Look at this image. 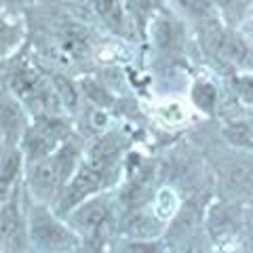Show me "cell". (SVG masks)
<instances>
[{"label":"cell","instance_id":"cell-1","mask_svg":"<svg viewBox=\"0 0 253 253\" xmlns=\"http://www.w3.org/2000/svg\"><path fill=\"white\" fill-rule=\"evenodd\" d=\"M32 239L44 251H63L74 245L72 232L41 209H36L32 215Z\"/></svg>","mask_w":253,"mask_h":253},{"label":"cell","instance_id":"cell-2","mask_svg":"<svg viewBox=\"0 0 253 253\" xmlns=\"http://www.w3.org/2000/svg\"><path fill=\"white\" fill-rule=\"evenodd\" d=\"M110 179H112V175H106V173H99V171L83 165L81 171L76 173V177L72 179V184L68 186L66 194H63L61 205H59L61 211H66L70 207H74V205H78L81 201H84V196L97 192L99 188L110 184Z\"/></svg>","mask_w":253,"mask_h":253},{"label":"cell","instance_id":"cell-3","mask_svg":"<svg viewBox=\"0 0 253 253\" xmlns=\"http://www.w3.org/2000/svg\"><path fill=\"white\" fill-rule=\"evenodd\" d=\"M0 243L4 245V249H9L13 253H21L26 249L19 207L15 201L6 203L2 207V211H0Z\"/></svg>","mask_w":253,"mask_h":253},{"label":"cell","instance_id":"cell-4","mask_svg":"<svg viewBox=\"0 0 253 253\" xmlns=\"http://www.w3.org/2000/svg\"><path fill=\"white\" fill-rule=\"evenodd\" d=\"M63 181L61 173H59V167L55 163V156L51 158H38V161H32V167H30V184L34 188V192L38 196H51L57 186Z\"/></svg>","mask_w":253,"mask_h":253},{"label":"cell","instance_id":"cell-5","mask_svg":"<svg viewBox=\"0 0 253 253\" xmlns=\"http://www.w3.org/2000/svg\"><path fill=\"white\" fill-rule=\"evenodd\" d=\"M61 131L51 123L32 126L26 131V137H23V148L30 156V161H38V158L49 156V152L53 150L55 141L59 139Z\"/></svg>","mask_w":253,"mask_h":253},{"label":"cell","instance_id":"cell-6","mask_svg":"<svg viewBox=\"0 0 253 253\" xmlns=\"http://www.w3.org/2000/svg\"><path fill=\"white\" fill-rule=\"evenodd\" d=\"M118 152H121L118 139L114 135H106L104 139H99L97 144L89 150L86 161L83 165H86V167H91V169L99 171V173H106V175H112Z\"/></svg>","mask_w":253,"mask_h":253},{"label":"cell","instance_id":"cell-7","mask_svg":"<svg viewBox=\"0 0 253 253\" xmlns=\"http://www.w3.org/2000/svg\"><path fill=\"white\" fill-rule=\"evenodd\" d=\"M110 209L104 201H91L86 203L81 211H76L74 221L78 228H83L86 234H99L108 226Z\"/></svg>","mask_w":253,"mask_h":253},{"label":"cell","instance_id":"cell-8","mask_svg":"<svg viewBox=\"0 0 253 253\" xmlns=\"http://www.w3.org/2000/svg\"><path fill=\"white\" fill-rule=\"evenodd\" d=\"M95 11L112 30L123 32L125 28V11L118 0H95Z\"/></svg>","mask_w":253,"mask_h":253},{"label":"cell","instance_id":"cell-9","mask_svg":"<svg viewBox=\"0 0 253 253\" xmlns=\"http://www.w3.org/2000/svg\"><path fill=\"white\" fill-rule=\"evenodd\" d=\"M21 126V108L11 99L0 101V129L6 135H15Z\"/></svg>","mask_w":253,"mask_h":253},{"label":"cell","instance_id":"cell-10","mask_svg":"<svg viewBox=\"0 0 253 253\" xmlns=\"http://www.w3.org/2000/svg\"><path fill=\"white\" fill-rule=\"evenodd\" d=\"M19 167H21V156L17 152H11L4 158L2 167H0V194H4L15 184V179L19 175Z\"/></svg>","mask_w":253,"mask_h":253},{"label":"cell","instance_id":"cell-11","mask_svg":"<svg viewBox=\"0 0 253 253\" xmlns=\"http://www.w3.org/2000/svg\"><path fill=\"white\" fill-rule=\"evenodd\" d=\"M192 99H194V104L199 106L201 110H205V112H211V110L215 108L217 93H215V89H213L209 83H199L194 86V91H192Z\"/></svg>","mask_w":253,"mask_h":253},{"label":"cell","instance_id":"cell-12","mask_svg":"<svg viewBox=\"0 0 253 253\" xmlns=\"http://www.w3.org/2000/svg\"><path fill=\"white\" fill-rule=\"evenodd\" d=\"M55 93L57 97L63 101L66 108H74L76 106V91H74V84L63 76H55Z\"/></svg>","mask_w":253,"mask_h":253},{"label":"cell","instance_id":"cell-13","mask_svg":"<svg viewBox=\"0 0 253 253\" xmlns=\"http://www.w3.org/2000/svg\"><path fill=\"white\" fill-rule=\"evenodd\" d=\"M131 232L135 236H152L158 232L156 228V221L150 219V217H144V215H137L135 219L131 221Z\"/></svg>","mask_w":253,"mask_h":253},{"label":"cell","instance_id":"cell-14","mask_svg":"<svg viewBox=\"0 0 253 253\" xmlns=\"http://www.w3.org/2000/svg\"><path fill=\"white\" fill-rule=\"evenodd\" d=\"M154 41L161 46H169L173 42V26L167 19H158L154 26Z\"/></svg>","mask_w":253,"mask_h":253},{"label":"cell","instance_id":"cell-15","mask_svg":"<svg viewBox=\"0 0 253 253\" xmlns=\"http://www.w3.org/2000/svg\"><path fill=\"white\" fill-rule=\"evenodd\" d=\"M126 4H129V9L135 13L139 19H144L146 15L152 13V9L158 4V0H126Z\"/></svg>","mask_w":253,"mask_h":253},{"label":"cell","instance_id":"cell-16","mask_svg":"<svg viewBox=\"0 0 253 253\" xmlns=\"http://www.w3.org/2000/svg\"><path fill=\"white\" fill-rule=\"evenodd\" d=\"M226 135L232 144H245V141L251 137V131L245 125H234V126H228L226 129Z\"/></svg>","mask_w":253,"mask_h":253},{"label":"cell","instance_id":"cell-17","mask_svg":"<svg viewBox=\"0 0 253 253\" xmlns=\"http://www.w3.org/2000/svg\"><path fill=\"white\" fill-rule=\"evenodd\" d=\"M15 42V28L11 23H6L0 19V53L6 51Z\"/></svg>","mask_w":253,"mask_h":253},{"label":"cell","instance_id":"cell-18","mask_svg":"<svg viewBox=\"0 0 253 253\" xmlns=\"http://www.w3.org/2000/svg\"><path fill=\"white\" fill-rule=\"evenodd\" d=\"M181 4L186 6L188 11H192L194 15H201V17H205V15H209V0H179Z\"/></svg>","mask_w":253,"mask_h":253},{"label":"cell","instance_id":"cell-19","mask_svg":"<svg viewBox=\"0 0 253 253\" xmlns=\"http://www.w3.org/2000/svg\"><path fill=\"white\" fill-rule=\"evenodd\" d=\"M236 89H239V93L243 95L245 99L253 104V76L239 78V81H236Z\"/></svg>","mask_w":253,"mask_h":253},{"label":"cell","instance_id":"cell-20","mask_svg":"<svg viewBox=\"0 0 253 253\" xmlns=\"http://www.w3.org/2000/svg\"><path fill=\"white\" fill-rule=\"evenodd\" d=\"M247 228H249V232L253 234V213L249 215V219H247Z\"/></svg>","mask_w":253,"mask_h":253}]
</instances>
